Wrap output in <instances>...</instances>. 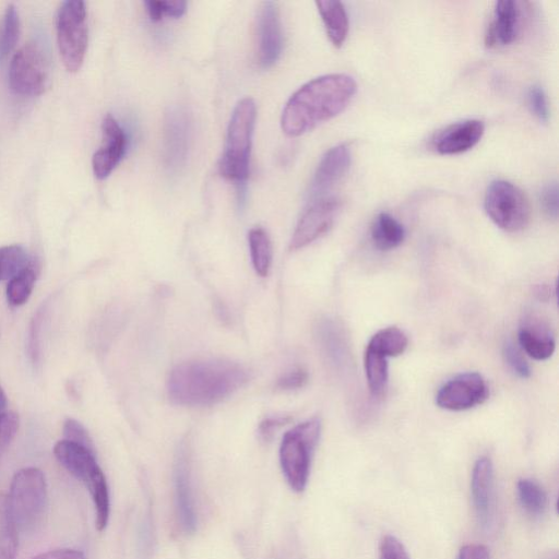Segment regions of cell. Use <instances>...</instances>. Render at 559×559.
Here are the masks:
<instances>
[{"mask_svg":"<svg viewBox=\"0 0 559 559\" xmlns=\"http://www.w3.org/2000/svg\"><path fill=\"white\" fill-rule=\"evenodd\" d=\"M174 485L178 522L185 533L192 534L197 528V514L189 460L184 447H181L176 457Z\"/></svg>","mask_w":559,"mask_h":559,"instance_id":"obj_15","label":"cell"},{"mask_svg":"<svg viewBox=\"0 0 559 559\" xmlns=\"http://www.w3.org/2000/svg\"><path fill=\"white\" fill-rule=\"evenodd\" d=\"M518 340L521 349L535 361L551 359L556 350L552 331L540 323H528L522 326Z\"/></svg>","mask_w":559,"mask_h":559,"instance_id":"obj_20","label":"cell"},{"mask_svg":"<svg viewBox=\"0 0 559 559\" xmlns=\"http://www.w3.org/2000/svg\"><path fill=\"white\" fill-rule=\"evenodd\" d=\"M45 307L39 309L32 319L29 336V355L33 363L37 364L41 358V330L45 315Z\"/></svg>","mask_w":559,"mask_h":559,"instance_id":"obj_35","label":"cell"},{"mask_svg":"<svg viewBox=\"0 0 559 559\" xmlns=\"http://www.w3.org/2000/svg\"><path fill=\"white\" fill-rule=\"evenodd\" d=\"M308 380V374L304 370H294L279 379L278 388L282 390H295L303 388Z\"/></svg>","mask_w":559,"mask_h":559,"instance_id":"obj_39","label":"cell"},{"mask_svg":"<svg viewBox=\"0 0 559 559\" xmlns=\"http://www.w3.org/2000/svg\"><path fill=\"white\" fill-rule=\"evenodd\" d=\"M364 367L371 394L380 398L386 394L389 380L388 359L372 350L366 349Z\"/></svg>","mask_w":559,"mask_h":559,"instance_id":"obj_25","label":"cell"},{"mask_svg":"<svg viewBox=\"0 0 559 559\" xmlns=\"http://www.w3.org/2000/svg\"><path fill=\"white\" fill-rule=\"evenodd\" d=\"M484 207L487 216L506 232L525 230L531 219L527 196L519 187L507 181H495L487 188Z\"/></svg>","mask_w":559,"mask_h":559,"instance_id":"obj_8","label":"cell"},{"mask_svg":"<svg viewBox=\"0 0 559 559\" xmlns=\"http://www.w3.org/2000/svg\"><path fill=\"white\" fill-rule=\"evenodd\" d=\"M340 209L341 202L338 198L316 199L296 225L290 243L292 251H299L325 235L335 223Z\"/></svg>","mask_w":559,"mask_h":559,"instance_id":"obj_10","label":"cell"},{"mask_svg":"<svg viewBox=\"0 0 559 559\" xmlns=\"http://www.w3.org/2000/svg\"><path fill=\"white\" fill-rule=\"evenodd\" d=\"M321 20H323L328 38L336 47L346 42L349 33V18L346 7L335 0H323L316 3Z\"/></svg>","mask_w":559,"mask_h":559,"instance_id":"obj_21","label":"cell"},{"mask_svg":"<svg viewBox=\"0 0 559 559\" xmlns=\"http://www.w3.org/2000/svg\"><path fill=\"white\" fill-rule=\"evenodd\" d=\"M64 435L68 442L86 447L94 451V445L89 433L87 432L86 428L83 427L78 421L74 419H68L64 424Z\"/></svg>","mask_w":559,"mask_h":559,"instance_id":"obj_36","label":"cell"},{"mask_svg":"<svg viewBox=\"0 0 559 559\" xmlns=\"http://www.w3.org/2000/svg\"><path fill=\"white\" fill-rule=\"evenodd\" d=\"M471 495L480 525L489 528L495 510L494 466L489 457H481L475 462L471 478Z\"/></svg>","mask_w":559,"mask_h":559,"instance_id":"obj_16","label":"cell"},{"mask_svg":"<svg viewBox=\"0 0 559 559\" xmlns=\"http://www.w3.org/2000/svg\"><path fill=\"white\" fill-rule=\"evenodd\" d=\"M7 408V397L2 387H0V416L5 414Z\"/></svg>","mask_w":559,"mask_h":559,"instance_id":"obj_44","label":"cell"},{"mask_svg":"<svg viewBox=\"0 0 559 559\" xmlns=\"http://www.w3.org/2000/svg\"><path fill=\"white\" fill-rule=\"evenodd\" d=\"M535 294H537L539 300L547 301L551 297V289L547 285H539Z\"/></svg>","mask_w":559,"mask_h":559,"instance_id":"obj_43","label":"cell"},{"mask_svg":"<svg viewBox=\"0 0 559 559\" xmlns=\"http://www.w3.org/2000/svg\"><path fill=\"white\" fill-rule=\"evenodd\" d=\"M257 61L261 68L276 65L283 51V31L276 3L260 5L256 19Z\"/></svg>","mask_w":559,"mask_h":559,"instance_id":"obj_12","label":"cell"},{"mask_svg":"<svg viewBox=\"0 0 559 559\" xmlns=\"http://www.w3.org/2000/svg\"><path fill=\"white\" fill-rule=\"evenodd\" d=\"M49 82V65L38 44L27 43L15 53L9 66V86L23 97L42 94Z\"/></svg>","mask_w":559,"mask_h":559,"instance_id":"obj_9","label":"cell"},{"mask_svg":"<svg viewBox=\"0 0 559 559\" xmlns=\"http://www.w3.org/2000/svg\"><path fill=\"white\" fill-rule=\"evenodd\" d=\"M489 396V387L479 373H465L439 389L436 403L440 409L460 412L480 406Z\"/></svg>","mask_w":559,"mask_h":559,"instance_id":"obj_11","label":"cell"},{"mask_svg":"<svg viewBox=\"0 0 559 559\" xmlns=\"http://www.w3.org/2000/svg\"><path fill=\"white\" fill-rule=\"evenodd\" d=\"M18 544V526L8 496L0 494V559H16Z\"/></svg>","mask_w":559,"mask_h":559,"instance_id":"obj_23","label":"cell"},{"mask_svg":"<svg viewBox=\"0 0 559 559\" xmlns=\"http://www.w3.org/2000/svg\"><path fill=\"white\" fill-rule=\"evenodd\" d=\"M409 339L401 329L388 327L379 330L367 344L368 350H372L385 358H397L407 351Z\"/></svg>","mask_w":559,"mask_h":559,"instance_id":"obj_24","label":"cell"},{"mask_svg":"<svg viewBox=\"0 0 559 559\" xmlns=\"http://www.w3.org/2000/svg\"><path fill=\"white\" fill-rule=\"evenodd\" d=\"M541 206L546 216L557 220L558 218V185L551 183L542 189L540 196Z\"/></svg>","mask_w":559,"mask_h":559,"instance_id":"obj_38","label":"cell"},{"mask_svg":"<svg viewBox=\"0 0 559 559\" xmlns=\"http://www.w3.org/2000/svg\"><path fill=\"white\" fill-rule=\"evenodd\" d=\"M517 495L523 510L532 517H541L545 514L549 497L543 487L534 480L522 479L517 483Z\"/></svg>","mask_w":559,"mask_h":559,"instance_id":"obj_27","label":"cell"},{"mask_svg":"<svg viewBox=\"0 0 559 559\" xmlns=\"http://www.w3.org/2000/svg\"><path fill=\"white\" fill-rule=\"evenodd\" d=\"M351 160V149L347 144L338 145L327 151L317 166L309 195L316 199L323 198L324 194L347 174Z\"/></svg>","mask_w":559,"mask_h":559,"instance_id":"obj_18","label":"cell"},{"mask_svg":"<svg viewBox=\"0 0 559 559\" xmlns=\"http://www.w3.org/2000/svg\"><path fill=\"white\" fill-rule=\"evenodd\" d=\"M485 125L478 120H468L449 125L433 139V148L443 156L465 153L479 144Z\"/></svg>","mask_w":559,"mask_h":559,"instance_id":"obj_19","label":"cell"},{"mask_svg":"<svg viewBox=\"0 0 559 559\" xmlns=\"http://www.w3.org/2000/svg\"><path fill=\"white\" fill-rule=\"evenodd\" d=\"M528 106L531 113L539 121L547 123L550 120V106L544 90L539 86H533L528 91Z\"/></svg>","mask_w":559,"mask_h":559,"instance_id":"obj_32","label":"cell"},{"mask_svg":"<svg viewBox=\"0 0 559 559\" xmlns=\"http://www.w3.org/2000/svg\"><path fill=\"white\" fill-rule=\"evenodd\" d=\"M406 239L403 225L391 214H378L372 227V241L378 251L389 252L398 248Z\"/></svg>","mask_w":559,"mask_h":559,"instance_id":"obj_22","label":"cell"},{"mask_svg":"<svg viewBox=\"0 0 559 559\" xmlns=\"http://www.w3.org/2000/svg\"><path fill=\"white\" fill-rule=\"evenodd\" d=\"M320 434L321 422L314 418L295 426L283 436L280 463L284 477L294 492L302 493L306 489Z\"/></svg>","mask_w":559,"mask_h":559,"instance_id":"obj_5","label":"cell"},{"mask_svg":"<svg viewBox=\"0 0 559 559\" xmlns=\"http://www.w3.org/2000/svg\"><path fill=\"white\" fill-rule=\"evenodd\" d=\"M249 379L246 368L225 360H196L177 365L168 380L171 400L184 407H207L229 398Z\"/></svg>","mask_w":559,"mask_h":559,"instance_id":"obj_1","label":"cell"},{"mask_svg":"<svg viewBox=\"0 0 559 559\" xmlns=\"http://www.w3.org/2000/svg\"><path fill=\"white\" fill-rule=\"evenodd\" d=\"M289 419L284 418V416H276V418H268L260 423L259 435L264 440H270L273 435L279 430V428L285 423H288Z\"/></svg>","mask_w":559,"mask_h":559,"instance_id":"obj_40","label":"cell"},{"mask_svg":"<svg viewBox=\"0 0 559 559\" xmlns=\"http://www.w3.org/2000/svg\"><path fill=\"white\" fill-rule=\"evenodd\" d=\"M102 146L94 153L92 168L95 177L105 180L121 163L127 150V136L120 123L107 115L102 124Z\"/></svg>","mask_w":559,"mask_h":559,"instance_id":"obj_14","label":"cell"},{"mask_svg":"<svg viewBox=\"0 0 559 559\" xmlns=\"http://www.w3.org/2000/svg\"><path fill=\"white\" fill-rule=\"evenodd\" d=\"M148 15L153 22H159L164 17L181 18L187 10V3L182 0H148L145 3Z\"/></svg>","mask_w":559,"mask_h":559,"instance_id":"obj_31","label":"cell"},{"mask_svg":"<svg viewBox=\"0 0 559 559\" xmlns=\"http://www.w3.org/2000/svg\"><path fill=\"white\" fill-rule=\"evenodd\" d=\"M8 502L18 528L31 531L43 519L47 505V484L37 468H26L15 474Z\"/></svg>","mask_w":559,"mask_h":559,"instance_id":"obj_6","label":"cell"},{"mask_svg":"<svg viewBox=\"0 0 559 559\" xmlns=\"http://www.w3.org/2000/svg\"><path fill=\"white\" fill-rule=\"evenodd\" d=\"M356 92L348 75L333 74L309 81L285 105L281 127L289 137H300L346 110Z\"/></svg>","mask_w":559,"mask_h":559,"instance_id":"obj_2","label":"cell"},{"mask_svg":"<svg viewBox=\"0 0 559 559\" xmlns=\"http://www.w3.org/2000/svg\"><path fill=\"white\" fill-rule=\"evenodd\" d=\"M20 20L17 8L9 5L0 25V59L7 57L15 49L19 38Z\"/></svg>","mask_w":559,"mask_h":559,"instance_id":"obj_30","label":"cell"},{"mask_svg":"<svg viewBox=\"0 0 559 559\" xmlns=\"http://www.w3.org/2000/svg\"><path fill=\"white\" fill-rule=\"evenodd\" d=\"M38 275V267L32 261L26 269H23L19 275L10 280L7 287V299L10 305L21 306L28 302Z\"/></svg>","mask_w":559,"mask_h":559,"instance_id":"obj_28","label":"cell"},{"mask_svg":"<svg viewBox=\"0 0 559 559\" xmlns=\"http://www.w3.org/2000/svg\"><path fill=\"white\" fill-rule=\"evenodd\" d=\"M19 430V416L14 412L0 416V457L13 442Z\"/></svg>","mask_w":559,"mask_h":559,"instance_id":"obj_34","label":"cell"},{"mask_svg":"<svg viewBox=\"0 0 559 559\" xmlns=\"http://www.w3.org/2000/svg\"><path fill=\"white\" fill-rule=\"evenodd\" d=\"M503 355L505 362L515 374L520 378H529L531 376V368L525 358H523L520 350L513 342L505 344Z\"/></svg>","mask_w":559,"mask_h":559,"instance_id":"obj_33","label":"cell"},{"mask_svg":"<svg viewBox=\"0 0 559 559\" xmlns=\"http://www.w3.org/2000/svg\"><path fill=\"white\" fill-rule=\"evenodd\" d=\"M32 261L26 249L21 246L0 247V282L15 278Z\"/></svg>","mask_w":559,"mask_h":559,"instance_id":"obj_29","label":"cell"},{"mask_svg":"<svg viewBox=\"0 0 559 559\" xmlns=\"http://www.w3.org/2000/svg\"><path fill=\"white\" fill-rule=\"evenodd\" d=\"M521 4L514 0H501L495 3L493 18L485 35V45L498 49L513 44L522 29Z\"/></svg>","mask_w":559,"mask_h":559,"instance_id":"obj_17","label":"cell"},{"mask_svg":"<svg viewBox=\"0 0 559 559\" xmlns=\"http://www.w3.org/2000/svg\"><path fill=\"white\" fill-rule=\"evenodd\" d=\"M458 559H491V555L482 544H468L459 551Z\"/></svg>","mask_w":559,"mask_h":559,"instance_id":"obj_41","label":"cell"},{"mask_svg":"<svg viewBox=\"0 0 559 559\" xmlns=\"http://www.w3.org/2000/svg\"><path fill=\"white\" fill-rule=\"evenodd\" d=\"M256 118V103L246 98L236 104L229 124L219 168L224 178L239 186L245 185L249 177Z\"/></svg>","mask_w":559,"mask_h":559,"instance_id":"obj_3","label":"cell"},{"mask_svg":"<svg viewBox=\"0 0 559 559\" xmlns=\"http://www.w3.org/2000/svg\"><path fill=\"white\" fill-rule=\"evenodd\" d=\"M33 559H86V557L80 551L65 549L42 553Z\"/></svg>","mask_w":559,"mask_h":559,"instance_id":"obj_42","label":"cell"},{"mask_svg":"<svg viewBox=\"0 0 559 559\" xmlns=\"http://www.w3.org/2000/svg\"><path fill=\"white\" fill-rule=\"evenodd\" d=\"M192 124L187 112L174 107L165 116L164 123V161L166 168L176 172L185 165L189 147Z\"/></svg>","mask_w":559,"mask_h":559,"instance_id":"obj_13","label":"cell"},{"mask_svg":"<svg viewBox=\"0 0 559 559\" xmlns=\"http://www.w3.org/2000/svg\"><path fill=\"white\" fill-rule=\"evenodd\" d=\"M378 559H410V555L394 535H386L379 543Z\"/></svg>","mask_w":559,"mask_h":559,"instance_id":"obj_37","label":"cell"},{"mask_svg":"<svg viewBox=\"0 0 559 559\" xmlns=\"http://www.w3.org/2000/svg\"><path fill=\"white\" fill-rule=\"evenodd\" d=\"M56 32L59 54L70 73H76L85 61L89 28L86 4L81 0H67L58 9Z\"/></svg>","mask_w":559,"mask_h":559,"instance_id":"obj_7","label":"cell"},{"mask_svg":"<svg viewBox=\"0 0 559 559\" xmlns=\"http://www.w3.org/2000/svg\"><path fill=\"white\" fill-rule=\"evenodd\" d=\"M54 455L68 472L88 487L95 507L97 529L103 531L110 519V492L105 475L95 459V451L64 439L55 445Z\"/></svg>","mask_w":559,"mask_h":559,"instance_id":"obj_4","label":"cell"},{"mask_svg":"<svg viewBox=\"0 0 559 559\" xmlns=\"http://www.w3.org/2000/svg\"><path fill=\"white\" fill-rule=\"evenodd\" d=\"M248 243L257 275L267 277L272 264V244L269 234L263 228H254L249 231Z\"/></svg>","mask_w":559,"mask_h":559,"instance_id":"obj_26","label":"cell"}]
</instances>
